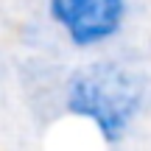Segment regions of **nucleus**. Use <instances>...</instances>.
I'll list each match as a JSON object with an SVG mask.
<instances>
[{"label":"nucleus","instance_id":"1","mask_svg":"<svg viewBox=\"0 0 151 151\" xmlns=\"http://www.w3.org/2000/svg\"><path fill=\"white\" fill-rule=\"evenodd\" d=\"M148 98V81L123 59L101 56L65 81L62 104L76 120L92 126L106 148H120L137 129Z\"/></svg>","mask_w":151,"mask_h":151},{"label":"nucleus","instance_id":"2","mask_svg":"<svg viewBox=\"0 0 151 151\" xmlns=\"http://www.w3.org/2000/svg\"><path fill=\"white\" fill-rule=\"evenodd\" d=\"M53 28L76 50H101L123 34L129 0H45Z\"/></svg>","mask_w":151,"mask_h":151}]
</instances>
